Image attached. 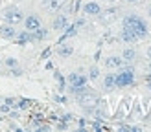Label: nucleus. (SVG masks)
Wrapping results in <instances>:
<instances>
[{
  "label": "nucleus",
  "instance_id": "f257e3e1",
  "mask_svg": "<svg viewBox=\"0 0 151 132\" xmlns=\"http://www.w3.org/2000/svg\"><path fill=\"white\" fill-rule=\"evenodd\" d=\"M122 24H124V28L131 29L138 39L147 37V24H146V20L142 17H138V15H127V17H124Z\"/></svg>",
  "mask_w": 151,
  "mask_h": 132
},
{
  "label": "nucleus",
  "instance_id": "f03ea898",
  "mask_svg": "<svg viewBox=\"0 0 151 132\" xmlns=\"http://www.w3.org/2000/svg\"><path fill=\"white\" fill-rule=\"evenodd\" d=\"M114 81H116V86L118 88H125V86H131L134 83V70L131 66H122L118 73H114Z\"/></svg>",
  "mask_w": 151,
  "mask_h": 132
},
{
  "label": "nucleus",
  "instance_id": "7ed1b4c3",
  "mask_svg": "<svg viewBox=\"0 0 151 132\" xmlns=\"http://www.w3.org/2000/svg\"><path fill=\"white\" fill-rule=\"evenodd\" d=\"M78 103L87 110V112H90L92 108H96V105H98V95L94 94V92H90V90H83V92H79L78 94Z\"/></svg>",
  "mask_w": 151,
  "mask_h": 132
},
{
  "label": "nucleus",
  "instance_id": "20e7f679",
  "mask_svg": "<svg viewBox=\"0 0 151 132\" xmlns=\"http://www.w3.org/2000/svg\"><path fill=\"white\" fill-rule=\"evenodd\" d=\"M4 18L7 24H20L22 22V11L19 9V7H15V6H9V7H6V11H4Z\"/></svg>",
  "mask_w": 151,
  "mask_h": 132
},
{
  "label": "nucleus",
  "instance_id": "39448f33",
  "mask_svg": "<svg viewBox=\"0 0 151 132\" xmlns=\"http://www.w3.org/2000/svg\"><path fill=\"white\" fill-rule=\"evenodd\" d=\"M24 28L28 31H35V29L41 28V18L37 17V15H28L24 18Z\"/></svg>",
  "mask_w": 151,
  "mask_h": 132
},
{
  "label": "nucleus",
  "instance_id": "423d86ee",
  "mask_svg": "<svg viewBox=\"0 0 151 132\" xmlns=\"http://www.w3.org/2000/svg\"><path fill=\"white\" fill-rule=\"evenodd\" d=\"M83 11H85V15H92V17H98V15L101 13V6L98 2H87L85 6H83Z\"/></svg>",
  "mask_w": 151,
  "mask_h": 132
},
{
  "label": "nucleus",
  "instance_id": "0eeeda50",
  "mask_svg": "<svg viewBox=\"0 0 151 132\" xmlns=\"http://www.w3.org/2000/svg\"><path fill=\"white\" fill-rule=\"evenodd\" d=\"M116 13H118V9H114V7H112V9L101 11L100 15H98V17H100V20L103 22V24H111V22L116 18Z\"/></svg>",
  "mask_w": 151,
  "mask_h": 132
},
{
  "label": "nucleus",
  "instance_id": "6e6552de",
  "mask_svg": "<svg viewBox=\"0 0 151 132\" xmlns=\"http://www.w3.org/2000/svg\"><path fill=\"white\" fill-rule=\"evenodd\" d=\"M15 35H17V29L13 28V24L0 26V37H4V39H15Z\"/></svg>",
  "mask_w": 151,
  "mask_h": 132
},
{
  "label": "nucleus",
  "instance_id": "1a4fd4ad",
  "mask_svg": "<svg viewBox=\"0 0 151 132\" xmlns=\"http://www.w3.org/2000/svg\"><path fill=\"white\" fill-rule=\"evenodd\" d=\"M15 39H17V44H26V42H33V35H32V31L24 29V31L15 35Z\"/></svg>",
  "mask_w": 151,
  "mask_h": 132
},
{
  "label": "nucleus",
  "instance_id": "9d476101",
  "mask_svg": "<svg viewBox=\"0 0 151 132\" xmlns=\"http://www.w3.org/2000/svg\"><path fill=\"white\" fill-rule=\"evenodd\" d=\"M66 26H68V18H66V15H57V18L54 20V29L61 31V29H65Z\"/></svg>",
  "mask_w": 151,
  "mask_h": 132
},
{
  "label": "nucleus",
  "instance_id": "9b49d317",
  "mask_svg": "<svg viewBox=\"0 0 151 132\" xmlns=\"http://www.w3.org/2000/svg\"><path fill=\"white\" fill-rule=\"evenodd\" d=\"M122 40H125L127 44H133V42H137V40H140V39L131 31V29L124 28V29H122Z\"/></svg>",
  "mask_w": 151,
  "mask_h": 132
},
{
  "label": "nucleus",
  "instance_id": "f8f14e48",
  "mask_svg": "<svg viewBox=\"0 0 151 132\" xmlns=\"http://www.w3.org/2000/svg\"><path fill=\"white\" fill-rule=\"evenodd\" d=\"M105 64H107V68H122L125 64V61L122 57H109L107 61H105Z\"/></svg>",
  "mask_w": 151,
  "mask_h": 132
},
{
  "label": "nucleus",
  "instance_id": "ddd939ff",
  "mask_svg": "<svg viewBox=\"0 0 151 132\" xmlns=\"http://www.w3.org/2000/svg\"><path fill=\"white\" fill-rule=\"evenodd\" d=\"M63 6V0H42V7L44 9H50V11H55Z\"/></svg>",
  "mask_w": 151,
  "mask_h": 132
},
{
  "label": "nucleus",
  "instance_id": "4468645a",
  "mask_svg": "<svg viewBox=\"0 0 151 132\" xmlns=\"http://www.w3.org/2000/svg\"><path fill=\"white\" fill-rule=\"evenodd\" d=\"M103 86L105 90H114L116 88V81H114V73H107L103 79Z\"/></svg>",
  "mask_w": 151,
  "mask_h": 132
},
{
  "label": "nucleus",
  "instance_id": "2eb2a0df",
  "mask_svg": "<svg viewBox=\"0 0 151 132\" xmlns=\"http://www.w3.org/2000/svg\"><path fill=\"white\" fill-rule=\"evenodd\" d=\"M32 35H33V40H42V39H46V37H48V29H44V28L41 26L39 29L32 31Z\"/></svg>",
  "mask_w": 151,
  "mask_h": 132
},
{
  "label": "nucleus",
  "instance_id": "dca6fc26",
  "mask_svg": "<svg viewBox=\"0 0 151 132\" xmlns=\"http://www.w3.org/2000/svg\"><path fill=\"white\" fill-rule=\"evenodd\" d=\"M134 57H137V51H134L133 48H125V50H124L122 59H124L125 62H131V61H134Z\"/></svg>",
  "mask_w": 151,
  "mask_h": 132
},
{
  "label": "nucleus",
  "instance_id": "f3484780",
  "mask_svg": "<svg viewBox=\"0 0 151 132\" xmlns=\"http://www.w3.org/2000/svg\"><path fill=\"white\" fill-rule=\"evenodd\" d=\"M72 51H74L72 46H61V48L57 50V53L61 55V57H70V55H72Z\"/></svg>",
  "mask_w": 151,
  "mask_h": 132
},
{
  "label": "nucleus",
  "instance_id": "a211bd4d",
  "mask_svg": "<svg viewBox=\"0 0 151 132\" xmlns=\"http://www.w3.org/2000/svg\"><path fill=\"white\" fill-rule=\"evenodd\" d=\"M4 64H6V68H15V66H19V61L15 57H7V59H4Z\"/></svg>",
  "mask_w": 151,
  "mask_h": 132
},
{
  "label": "nucleus",
  "instance_id": "6ab92c4d",
  "mask_svg": "<svg viewBox=\"0 0 151 132\" xmlns=\"http://www.w3.org/2000/svg\"><path fill=\"white\" fill-rule=\"evenodd\" d=\"M98 77H100V70H98V66H92V68L88 70V79H92V81H96Z\"/></svg>",
  "mask_w": 151,
  "mask_h": 132
},
{
  "label": "nucleus",
  "instance_id": "aec40b11",
  "mask_svg": "<svg viewBox=\"0 0 151 132\" xmlns=\"http://www.w3.org/2000/svg\"><path fill=\"white\" fill-rule=\"evenodd\" d=\"M65 29H66V33H65V39H66V37H74L76 33H78V26H66Z\"/></svg>",
  "mask_w": 151,
  "mask_h": 132
},
{
  "label": "nucleus",
  "instance_id": "412c9836",
  "mask_svg": "<svg viewBox=\"0 0 151 132\" xmlns=\"http://www.w3.org/2000/svg\"><path fill=\"white\" fill-rule=\"evenodd\" d=\"M22 73H24V72H22V70L19 68V66H15V68H11V75H15V77H20Z\"/></svg>",
  "mask_w": 151,
  "mask_h": 132
},
{
  "label": "nucleus",
  "instance_id": "4be33fe9",
  "mask_svg": "<svg viewBox=\"0 0 151 132\" xmlns=\"http://www.w3.org/2000/svg\"><path fill=\"white\" fill-rule=\"evenodd\" d=\"M28 105H29L28 99H20V101H19V108H26Z\"/></svg>",
  "mask_w": 151,
  "mask_h": 132
},
{
  "label": "nucleus",
  "instance_id": "5701e85b",
  "mask_svg": "<svg viewBox=\"0 0 151 132\" xmlns=\"http://www.w3.org/2000/svg\"><path fill=\"white\" fill-rule=\"evenodd\" d=\"M0 112H4V114H9V105H2V106H0Z\"/></svg>",
  "mask_w": 151,
  "mask_h": 132
},
{
  "label": "nucleus",
  "instance_id": "b1692460",
  "mask_svg": "<svg viewBox=\"0 0 151 132\" xmlns=\"http://www.w3.org/2000/svg\"><path fill=\"white\" fill-rule=\"evenodd\" d=\"M76 26H78V28H81V26H85V20H83V18H79L78 22H76Z\"/></svg>",
  "mask_w": 151,
  "mask_h": 132
},
{
  "label": "nucleus",
  "instance_id": "393cba45",
  "mask_svg": "<svg viewBox=\"0 0 151 132\" xmlns=\"http://www.w3.org/2000/svg\"><path fill=\"white\" fill-rule=\"evenodd\" d=\"M9 117H13V119H17V117H19V112H11V110H9Z\"/></svg>",
  "mask_w": 151,
  "mask_h": 132
},
{
  "label": "nucleus",
  "instance_id": "a878e982",
  "mask_svg": "<svg viewBox=\"0 0 151 132\" xmlns=\"http://www.w3.org/2000/svg\"><path fill=\"white\" fill-rule=\"evenodd\" d=\"M147 57L151 59V48H147Z\"/></svg>",
  "mask_w": 151,
  "mask_h": 132
},
{
  "label": "nucleus",
  "instance_id": "bb28decb",
  "mask_svg": "<svg viewBox=\"0 0 151 132\" xmlns=\"http://www.w3.org/2000/svg\"><path fill=\"white\" fill-rule=\"evenodd\" d=\"M146 79H147V83H151V73H149V75H147Z\"/></svg>",
  "mask_w": 151,
  "mask_h": 132
},
{
  "label": "nucleus",
  "instance_id": "cd10ccee",
  "mask_svg": "<svg viewBox=\"0 0 151 132\" xmlns=\"http://www.w3.org/2000/svg\"><path fill=\"white\" fill-rule=\"evenodd\" d=\"M127 2H137V0H127Z\"/></svg>",
  "mask_w": 151,
  "mask_h": 132
},
{
  "label": "nucleus",
  "instance_id": "c85d7f7f",
  "mask_svg": "<svg viewBox=\"0 0 151 132\" xmlns=\"http://www.w3.org/2000/svg\"><path fill=\"white\" fill-rule=\"evenodd\" d=\"M149 70H151V61H149Z\"/></svg>",
  "mask_w": 151,
  "mask_h": 132
},
{
  "label": "nucleus",
  "instance_id": "c756f323",
  "mask_svg": "<svg viewBox=\"0 0 151 132\" xmlns=\"http://www.w3.org/2000/svg\"><path fill=\"white\" fill-rule=\"evenodd\" d=\"M0 66H2V61H0Z\"/></svg>",
  "mask_w": 151,
  "mask_h": 132
},
{
  "label": "nucleus",
  "instance_id": "7c9ffc66",
  "mask_svg": "<svg viewBox=\"0 0 151 132\" xmlns=\"http://www.w3.org/2000/svg\"><path fill=\"white\" fill-rule=\"evenodd\" d=\"M149 88H151V83H149Z\"/></svg>",
  "mask_w": 151,
  "mask_h": 132
}]
</instances>
